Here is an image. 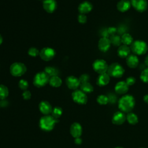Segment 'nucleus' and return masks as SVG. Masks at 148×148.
I'll list each match as a JSON object with an SVG mask.
<instances>
[{"mask_svg": "<svg viewBox=\"0 0 148 148\" xmlns=\"http://www.w3.org/2000/svg\"><path fill=\"white\" fill-rule=\"evenodd\" d=\"M135 101L134 97L131 95H124L120 98L118 102L119 108L123 112H130L134 108Z\"/></svg>", "mask_w": 148, "mask_h": 148, "instance_id": "1", "label": "nucleus"}, {"mask_svg": "<svg viewBox=\"0 0 148 148\" xmlns=\"http://www.w3.org/2000/svg\"><path fill=\"white\" fill-rule=\"evenodd\" d=\"M58 122V119H55L51 115H45L39 120V127L43 131H50L53 130L56 124Z\"/></svg>", "mask_w": 148, "mask_h": 148, "instance_id": "2", "label": "nucleus"}, {"mask_svg": "<svg viewBox=\"0 0 148 148\" xmlns=\"http://www.w3.org/2000/svg\"><path fill=\"white\" fill-rule=\"evenodd\" d=\"M130 49L134 54L136 56H141L145 54L147 52L148 50V46L143 40H136L131 44Z\"/></svg>", "mask_w": 148, "mask_h": 148, "instance_id": "3", "label": "nucleus"}, {"mask_svg": "<svg viewBox=\"0 0 148 148\" xmlns=\"http://www.w3.org/2000/svg\"><path fill=\"white\" fill-rule=\"evenodd\" d=\"M107 73L110 77L120 78L123 75L124 73V69L120 64L117 62H113L109 65Z\"/></svg>", "mask_w": 148, "mask_h": 148, "instance_id": "4", "label": "nucleus"}, {"mask_svg": "<svg viewBox=\"0 0 148 148\" xmlns=\"http://www.w3.org/2000/svg\"><path fill=\"white\" fill-rule=\"evenodd\" d=\"M50 77L45 72L37 73L33 79V84L36 87H42L46 85L49 82Z\"/></svg>", "mask_w": 148, "mask_h": 148, "instance_id": "5", "label": "nucleus"}, {"mask_svg": "<svg viewBox=\"0 0 148 148\" xmlns=\"http://www.w3.org/2000/svg\"><path fill=\"white\" fill-rule=\"evenodd\" d=\"M26 71L27 67L22 62H14L10 66V72L12 76L15 77H19L23 75Z\"/></svg>", "mask_w": 148, "mask_h": 148, "instance_id": "6", "label": "nucleus"}, {"mask_svg": "<svg viewBox=\"0 0 148 148\" xmlns=\"http://www.w3.org/2000/svg\"><path fill=\"white\" fill-rule=\"evenodd\" d=\"M108 66L106 61L103 59H97L95 60L92 64L94 71L99 74L106 73Z\"/></svg>", "mask_w": 148, "mask_h": 148, "instance_id": "7", "label": "nucleus"}, {"mask_svg": "<svg viewBox=\"0 0 148 148\" xmlns=\"http://www.w3.org/2000/svg\"><path fill=\"white\" fill-rule=\"evenodd\" d=\"M72 98L73 101L78 104L84 105L87 102V97L86 93L81 90H75L72 94Z\"/></svg>", "mask_w": 148, "mask_h": 148, "instance_id": "8", "label": "nucleus"}, {"mask_svg": "<svg viewBox=\"0 0 148 148\" xmlns=\"http://www.w3.org/2000/svg\"><path fill=\"white\" fill-rule=\"evenodd\" d=\"M56 56V51L51 47H44L39 53V56L42 60L45 61L51 60Z\"/></svg>", "mask_w": 148, "mask_h": 148, "instance_id": "9", "label": "nucleus"}, {"mask_svg": "<svg viewBox=\"0 0 148 148\" xmlns=\"http://www.w3.org/2000/svg\"><path fill=\"white\" fill-rule=\"evenodd\" d=\"M130 2L131 6L139 12H145L148 6L147 0H131Z\"/></svg>", "mask_w": 148, "mask_h": 148, "instance_id": "10", "label": "nucleus"}, {"mask_svg": "<svg viewBox=\"0 0 148 148\" xmlns=\"http://www.w3.org/2000/svg\"><path fill=\"white\" fill-rule=\"evenodd\" d=\"M65 82L67 87L71 90H77L80 86V82L79 78L74 76H69L66 77Z\"/></svg>", "mask_w": 148, "mask_h": 148, "instance_id": "11", "label": "nucleus"}, {"mask_svg": "<svg viewBox=\"0 0 148 148\" xmlns=\"http://www.w3.org/2000/svg\"><path fill=\"white\" fill-rule=\"evenodd\" d=\"M42 5L46 12L52 13L56 10L57 4L56 0H43Z\"/></svg>", "mask_w": 148, "mask_h": 148, "instance_id": "12", "label": "nucleus"}, {"mask_svg": "<svg viewBox=\"0 0 148 148\" xmlns=\"http://www.w3.org/2000/svg\"><path fill=\"white\" fill-rule=\"evenodd\" d=\"M111 43L108 38L102 37L98 41V47L102 52H106L110 47Z\"/></svg>", "mask_w": 148, "mask_h": 148, "instance_id": "13", "label": "nucleus"}, {"mask_svg": "<svg viewBox=\"0 0 148 148\" xmlns=\"http://www.w3.org/2000/svg\"><path fill=\"white\" fill-rule=\"evenodd\" d=\"M70 134L75 138L80 137L82 134L81 125L76 122L73 123L70 127Z\"/></svg>", "mask_w": 148, "mask_h": 148, "instance_id": "14", "label": "nucleus"}, {"mask_svg": "<svg viewBox=\"0 0 148 148\" xmlns=\"http://www.w3.org/2000/svg\"><path fill=\"white\" fill-rule=\"evenodd\" d=\"M39 109L44 115H49L51 113L53 108L50 103L46 101H42L39 104Z\"/></svg>", "mask_w": 148, "mask_h": 148, "instance_id": "15", "label": "nucleus"}, {"mask_svg": "<svg viewBox=\"0 0 148 148\" xmlns=\"http://www.w3.org/2000/svg\"><path fill=\"white\" fill-rule=\"evenodd\" d=\"M125 119L126 117L124 113L122 112L119 111L114 113L112 119V121L114 124L121 125L125 122Z\"/></svg>", "mask_w": 148, "mask_h": 148, "instance_id": "16", "label": "nucleus"}, {"mask_svg": "<svg viewBox=\"0 0 148 148\" xmlns=\"http://www.w3.org/2000/svg\"><path fill=\"white\" fill-rule=\"evenodd\" d=\"M128 88L129 86L125 81H120L115 85L114 90L119 94H124L128 91Z\"/></svg>", "mask_w": 148, "mask_h": 148, "instance_id": "17", "label": "nucleus"}, {"mask_svg": "<svg viewBox=\"0 0 148 148\" xmlns=\"http://www.w3.org/2000/svg\"><path fill=\"white\" fill-rule=\"evenodd\" d=\"M92 9V5L88 1H84L79 4L78 10L80 14H87Z\"/></svg>", "mask_w": 148, "mask_h": 148, "instance_id": "18", "label": "nucleus"}, {"mask_svg": "<svg viewBox=\"0 0 148 148\" xmlns=\"http://www.w3.org/2000/svg\"><path fill=\"white\" fill-rule=\"evenodd\" d=\"M131 6V2L129 0H120L116 5L117 10L122 13L128 11L130 9Z\"/></svg>", "mask_w": 148, "mask_h": 148, "instance_id": "19", "label": "nucleus"}, {"mask_svg": "<svg viewBox=\"0 0 148 148\" xmlns=\"http://www.w3.org/2000/svg\"><path fill=\"white\" fill-rule=\"evenodd\" d=\"M126 63L127 66L130 68H135L139 64V59L136 55L130 54L126 58Z\"/></svg>", "mask_w": 148, "mask_h": 148, "instance_id": "20", "label": "nucleus"}, {"mask_svg": "<svg viewBox=\"0 0 148 148\" xmlns=\"http://www.w3.org/2000/svg\"><path fill=\"white\" fill-rule=\"evenodd\" d=\"M131 49L128 46H126L124 45H121L119 46L117 53V55L119 57L121 58H127L130 54Z\"/></svg>", "mask_w": 148, "mask_h": 148, "instance_id": "21", "label": "nucleus"}, {"mask_svg": "<svg viewBox=\"0 0 148 148\" xmlns=\"http://www.w3.org/2000/svg\"><path fill=\"white\" fill-rule=\"evenodd\" d=\"M110 77L108 73L99 74L97 79V84L99 86H105L110 82Z\"/></svg>", "mask_w": 148, "mask_h": 148, "instance_id": "22", "label": "nucleus"}, {"mask_svg": "<svg viewBox=\"0 0 148 148\" xmlns=\"http://www.w3.org/2000/svg\"><path fill=\"white\" fill-rule=\"evenodd\" d=\"M121 43L126 46L131 45V44L134 42V39L132 36L128 33H125L123 34L121 36Z\"/></svg>", "mask_w": 148, "mask_h": 148, "instance_id": "23", "label": "nucleus"}, {"mask_svg": "<svg viewBox=\"0 0 148 148\" xmlns=\"http://www.w3.org/2000/svg\"><path fill=\"white\" fill-rule=\"evenodd\" d=\"M49 83L51 87H59L62 84V80L58 76H52L50 77Z\"/></svg>", "mask_w": 148, "mask_h": 148, "instance_id": "24", "label": "nucleus"}, {"mask_svg": "<svg viewBox=\"0 0 148 148\" xmlns=\"http://www.w3.org/2000/svg\"><path fill=\"white\" fill-rule=\"evenodd\" d=\"M80 90L85 93H90L93 91V86L88 82L80 84Z\"/></svg>", "mask_w": 148, "mask_h": 148, "instance_id": "25", "label": "nucleus"}, {"mask_svg": "<svg viewBox=\"0 0 148 148\" xmlns=\"http://www.w3.org/2000/svg\"><path fill=\"white\" fill-rule=\"evenodd\" d=\"M109 39L111 44L114 46H120L121 43H122L121 37L119 35L114 34L113 35H111Z\"/></svg>", "mask_w": 148, "mask_h": 148, "instance_id": "26", "label": "nucleus"}, {"mask_svg": "<svg viewBox=\"0 0 148 148\" xmlns=\"http://www.w3.org/2000/svg\"><path fill=\"white\" fill-rule=\"evenodd\" d=\"M127 120L131 125H135L138 122V116L134 113H128L126 117Z\"/></svg>", "mask_w": 148, "mask_h": 148, "instance_id": "27", "label": "nucleus"}, {"mask_svg": "<svg viewBox=\"0 0 148 148\" xmlns=\"http://www.w3.org/2000/svg\"><path fill=\"white\" fill-rule=\"evenodd\" d=\"M45 72L46 73L49 77L58 76V71L57 69L53 66H46L45 68Z\"/></svg>", "mask_w": 148, "mask_h": 148, "instance_id": "28", "label": "nucleus"}, {"mask_svg": "<svg viewBox=\"0 0 148 148\" xmlns=\"http://www.w3.org/2000/svg\"><path fill=\"white\" fill-rule=\"evenodd\" d=\"M9 95L8 88L3 85L0 84V100L5 99Z\"/></svg>", "mask_w": 148, "mask_h": 148, "instance_id": "29", "label": "nucleus"}, {"mask_svg": "<svg viewBox=\"0 0 148 148\" xmlns=\"http://www.w3.org/2000/svg\"><path fill=\"white\" fill-rule=\"evenodd\" d=\"M51 113L52 116H53L55 119H58L62 114V109L59 106H56L53 109Z\"/></svg>", "mask_w": 148, "mask_h": 148, "instance_id": "30", "label": "nucleus"}, {"mask_svg": "<svg viewBox=\"0 0 148 148\" xmlns=\"http://www.w3.org/2000/svg\"><path fill=\"white\" fill-rule=\"evenodd\" d=\"M97 101L100 105H106L109 102V98L106 95H99L97 98Z\"/></svg>", "mask_w": 148, "mask_h": 148, "instance_id": "31", "label": "nucleus"}, {"mask_svg": "<svg viewBox=\"0 0 148 148\" xmlns=\"http://www.w3.org/2000/svg\"><path fill=\"white\" fill-rule=\"evenodd\" d=\"M140 80L146 83H148V67L142 71L140 75Z\"/></svg>", "mask_w": 148, "mask_h": 148, "instance_id": "32", "label": "nucleus"}, {"mask_svg": "<svg viewBox=\"0 0 148 148\" xmlns=\"http://www.w3.org/2000/svg\"><path fill=\"white\" fill-rule=\"evenodd\" d=\"M39 53H40V51H39V50L37 48L34 47L29 48L28 51V55L29 56L33 57H36L38 55H39Z\"/></svg>", "mask_w": 148, "mask_h": 148, "instance_id": "33", "label": "nucleus"}, {"mask_svg": "<svg viewBox=\"0 0 148 148\" xmlns=\"http://www.w3.org/2000/svg\"><path fill=\"white\" fill-rule=\"evenodd\" d=\"M18 87L22 90H27L28 87V83L24 79H21L18 82Z\"/></svg>", "mask_w": 148, "mask_h": 148, "instance_id": "34", "label": "nucleus"}, {"mask_svg": "<svg viewBox=\"0 0 148 148\" xmlns=\"http://www.w3.org/2000/svg\"><path fill=\"white\" fill-rule=\"evenodd\" d=\"M80 82V84L83 83H85V82H88L89 79H90V76L88 75L87 74H83L79 78Z\"/></svg>", "mask_w": 148, "mask_h": 148, "instance_id": "35", "label": "nucleus"}, {"mask_svg": "<svg viewBox=\"0 0 148 148\" xmlns=\"http://www.w3.org/2000/svg\"><path fill=\"white\" fill-rule=\"evenodd\" d=\"M77 20H78V21H79V23H80V24H84V23H86L87 22V16L85 14H80L78 16Z\"/></svg>", "mask_w": 148, "mask_h": 148, "instance_id": "36", "label": "nucleus"}, {"mask_svg": "<svg viewBox=\"0 0 148 148\" xmlns=\"http://www.w3.org/2000/svg\"><path fill=\"white\" fill-rule=\"evenodd\" d=\"M125 82L128 86H132L136 82V79L133 76H129L126 79Z\"/></svg>", "mask_w": 148, "mask_h": 148, "instance_id": "37", "label": "nucleus"}, {"mask_svg": "<svg viewBox=\"0 0 148 148\" xmlns=\"http://www.w3.org/2000/svg\"><path fill=\"white\" fill-rule=\"evenodd\" d=\"M22 96H23L24 99L28 100L31 97V92L27 90L24 91V92L22 94Z\"/></svg>", "mask_w": 148, "mask_h": 148, "instance_id": "38", "label": "nucleus"}, {"mask_svg": "<svg viewBox=\"0 0 148 148\" xmlns=\"http://www.w3.org/2000/svg\"><path fill=\"white\" fill-rule=\"evenodd\" d=\"M108 32L109 33V35H113L114 34H116V32H117V28L113 27H109L108 29Z\"/></svg>", "mask_w": 148, "mask_h": 148, "instance_id": "39", "label": "nucleus"}, {"mask_svg": "<svg viewBox=\"0 0 148 148\" xmlns=\"http://www.w3.org/2000/svg\"><path fill=\"white\" fill-rule=\"evenodd\" d=\"M125 30H126V27H124V26H123V25H121L117 29V32L119 34H121V35L125 32Z\"/></svg>", "mask_w": 148, "mask_h": 148, "instance_id": "40", "label": "nucleus"}, {"mask_svg": "<svg viewBox=\"0 0 148 148\" xmlns=\"http://www.w3.org/2000/svg\"><path fill=\"white\" fill-rule=\"evenodd\" d=\"M8 105V102L5 99H1L0 100V107H6Z\"/></svg>", "mask_w": 148, "mask_h": 148, "instance_id": "41", "label": "nucleus"}, {"mask_svg": "<svg viewBox=\"0 0 148 148\" xmlns=\"http://www.w3.org/2000/svg\"><path fill=\"white\" fill-rule=\"evenodd\" d=\"M108 98H109V102L114 103L115 100L116 99V98H115V97L113 94H110L109 96H108Z\"/></svg>", "mask_w": 148, "mask_h": 148, "instance_id": "42", "label": "nucleus"}, {"mask_svg": "<svg viewBox=\"0 0 148 148\" xmlns=\"http://www.w3.org/2000/svg\"><path fill=\"white\" fill-rule=\"evenodd\" d=\"M74 142H75V143L76 144V145H81L82 143V139L79 137V138H75V140H74Z\"/></svg>", "mask_w": 148, "mask_h": 148, "instance_id": "43", "label": "nucleus"}, {"mask_svg": "<svg viewBox=\"0 0 148 148\" xmlns=\"http://www.w3.org/2000/svg\"><path fill=\"white\" fill-rule=\"evenodd\" d=\"M102 34V37H104V38H108L109 36L107 29L103 30V31L102 32V34Z\"/></svg>", "mask_w": 148, "mask_h": 148, "instance_id": "44", "label": "nucleus"}, {"mask_svg": "<svg viewBox=\"0 0 148 148\" xmlns=\"http://www.w3.org/2000/svg\"><path fill=\"white\" fill-rule=\"evenodd\" d=\"M143 101L145 103L148 104V94H146L143 97Z\"/></svg>", "mask_w": 148, "mask_h": 148, "instance_id": "45", "label": "nucleus"}, {"mask_svg": "<svg viewBox=\"0 0 148 148\" xmlns=\"http://www.w3.org/2000/svg\"><path fill=\"white\" fill-rule=\"evenodd\" d=\"M145 64L148 67V55L146 57V58L145 59Z\"/></svg>", "mask_w": 148, "mask_h": 148, "instance_id": "46", "label": "nucleus"}, {"mask_svg": "<svg viewBox=\"0 0 148 148\" xmlns=\"http://www.w3.org/2000/svg\"><path fill=\"white\" fill-rule=\"evenodd\" d=\"M2 42H3V38H2V36H1V35L0 34V45L2 44Z\"/></svg>", "mask_w": 148, "mask_h": 148, "instance_id": "47", "label": "nucleus"}, {"mask_svg": "<svg viewBox=\"0 0 148 148\" xmlns=\"http://www.w3.org/2000/svg\"><path fill=\"white\" fill-rule=\"evenodd\" d=\"M115 148H123V147H116Z\"/></svg>", "mask_w": 148, "mask_h": 148, "instance_id": "48", "label": "nucleus"}, {"mask_svg": "<svg viewBox=\"0 0 148 148\" xmlns=\"http://www.w3.org/2000/svg\"><path fill=\"white\" fill-rule=\"evenodd\" d=\"M140 148H143V147H140Z\"/></svg>", "mask_w": 148, "mask_h": 148, "instance_id": "49", "label": "nucleus"}, {"mask_svg": "<svg viewBox=\"0 0 148 148\" xmlns=\"http://www.w3.org/2000/svg\"><path fill=\"white\" fill-rule=\"evenodd\" d=\"M39 1H40V0H39Z\"/></svg>", "mask_w": 148, "mask_h": 148, "instance_id": "50", "label": "nucleus"}]
</instances>
